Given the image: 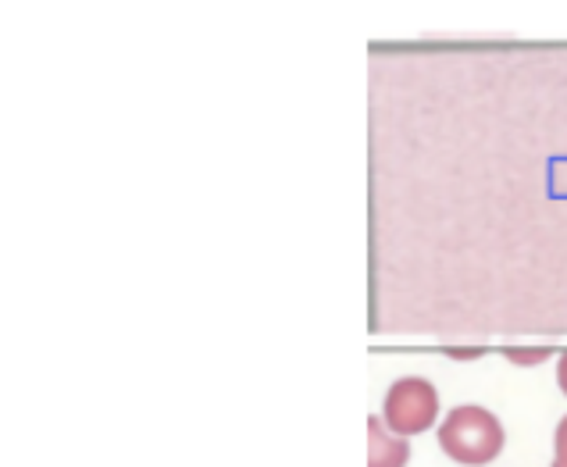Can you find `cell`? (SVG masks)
Wrapping results in <instances>:
<instances>
[{"instance_id": "8992f818", "label": "cell", "mask_w": 567, "mask_h": 467, "mask_svg": "<svg viewBox=\"0 0 567 467\" xmlns=\"http://www.w3.org/2000/svg\"><path fill=\"white\" fill-rule=\"evenodd\" d=\"M557 385H560L564 396H567V350L560 353V364H557Z\"/></svg>"}, {"instance_id": "7a4b0ae2", "label": "cell", "mask_w": 567, "mask_h": 467, "mask_svg": "<svg viewBox=\"0 0 567 467\" xmlns=\"http://www.w3.org/2000/svg\"><path fill=\"white\" fill-rule=\"evenodd\" d=\"M435 414H440V396H435L432 382L425 378H400L389 385L385 404H382V422L393 436H417V432L432 428Z\"/></svg>"}, {"instance_id": "ba28073f", "label": "cell", "mask_w": 567, "mask_h": 467, "mask_svg": "<svg viewBox=\"0 0 567 467\" xmlns=\"http://www.w3.org/2000/svg\"><path fill=\"white\" fill-rule=\"evenodd\" d=\"M554 467H560V464H557V460H554Z\"/></svg>"}, {"instance_id": "3957f363", "label": "cell", "mask_w": 567, "mask_h": 467, "mask_svg": "<svg viewBox=\"0 0 567 467\" xmlns=\"http://www.w3.org/2000/svg\"><path fill=\"white\" fill-rule=\"evenodd\" d=\"M408 439L393 436L382 417H368V467H408Z\"/></svg>"}, {"instance_id": "6da1fadb", "label": "cell", "mask_w": 567, "mask_h": 467, "mask_svg": "<svg viewBox=\"0 0 567 467\" xmlns=\"http://www.w3.org/2000/svg\"><path fill=\"white\" fill-rule=\"evenodd\" d=\"M440 449L457 464H493L504 449V425L482 407H453L440 425Z\"/></svg>"}, {"instance_id": "5b68a950", "label": "cell", "mask_w": 567, "mask_h": 467, "mask_svg": "<svg viewBox=\"0 0 567 467\" xmlns=\"http://www.w3.org/2000/svg\"><path fill=\"white\" fill-rule=\"evenodd\" d=\"M554 449H557V464L567 467V417L557 425V436H554Z\"/></svg>"}, {"instance_id": "52a82bcc", "label": "cell", "mask_w": 567, "mask_h": 467, "mask_svg": "<svg viewBox=\"0 0 567 467\" xmlns=\"http://www.w3.org/2000/svg\"><path fill=\"white\" fill-rule=\"evenodd\" d=\"M482 350H453V357H478Z\"/></svg>"}, {"instance_id": "277c9868", "label": "cell", "mask_w": 567, "mask_h": 467, "mask_svg": "<svg viewBox=\"0 0 567 467\" xmlns=\"http://www.w3.org/2000/svg\"><path fill=\"white\" fill-rule=\"evenodd\" d=\"M507 357L511 361H517V364H539V361H546L549 357V350L546 346H539V350H507Z\"/></svg>"}]
</instances>
